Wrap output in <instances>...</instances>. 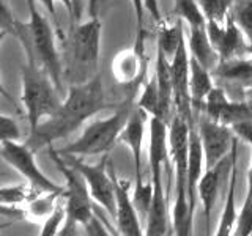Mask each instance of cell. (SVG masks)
I'll list each match as a JSON object with an SVG mask.
<instances>
[{
  "label": "cell",
  "instance_id": "7c38bea8",
  "mask_svg": "<svg viewBox=\"0 0 252 236\" xmlns=\"http://www.w3.org/2000/svg\"><path fill=\"white\" fill-rule=\"evenodd\" d=\"M207 33L211 44L218 51L220 60L249 55L251 41L243 33V30L236 26L230 14H228L225 22L207 21Z\"/></svg>",
  "mask_w": 252,
  "mask_h": 236
},
{
  "label": "cell",
  "instance_id": "f546056e",
  "mask_svg": "<svg viewBox=\"0 0 252 236\" xmlns=\"http://www.w3.org/2000/svg\"><path fill=\"white\" fill-rule=\"evenodd\" d=\"M207 21L225 22L235 0H197Z\"/></svg>",
  "mask_w": 252,
  "mask_h": 236
},
{
  "label": "cell",
  "instance_id": "9a60e30c",
  "mask_svg": "<svg viewBox=\"0 0 252 236\" xmlns=\"http://www.w3.org/2000/svg\"><path fill=\"white\" fill-rule=\"evenodd\" d=\"M150 120V115L144 109L139 106L132 107V112L126 121L125 128L120 134L118 142L128 147V149L132 154L134 161V173H136V179L134 183L142 181V151H144V137L147 132V124Z\"/></svg>",
  "mask_w": 252,
  "mask_h": 236
},
{
  "label": "cell",
  "instance_id": "9c48e42d",
  "mask_svg": "<svg viewBox=\"0 0 252 236\" xmlns=\"http://www.w3.org/2000/svg\"><path fill=\"white\" fill-rule=\"evenodd\" d=\"M66 162L84 177L93 202H96L107 214L115 219V191L114 181L109 170V154L102 156L96 164H87L79 156H63Z\"/></svg>",
  "mask_w": 252,
  "mask_h": 236
},
{
  "label": "cell",
  "instance_id": "ab89813d",
  "mask_svg": "<svg viewBox=\"0 0 252 236\" xmlns=\"http://www.w3.org/2000/svg\"><path fill=\"white\" fill-rule=\"evenodd\" d=\"M243 99L246 101V104L252 110V82L248 87H244V88H243Z\"/></svg>",
  "mask_w": 252,
  "mask_h": 236
},
{
  "label": "cell",
  "instance_id": "d4e9b609",
  "mask_svg": "<svg viewBox=\"0 0 252 236\" xmlns=\"http://www.w3.org/2000/svg\"><path fill=\"white\" fill-rule=\"evenodd\" d=\"M136 106H139L140 109H144L150 117H161V118H164L162 109H161L159 91H158L155 74L150 79H147L144 84H142L140 94H139V98H136ZM164 120H165V118H164Z\"/></svg>",
  "mask_w": 252,
  "mask_h": 236
},
{
  "label": "cell",
  "instance_id": "484cf974",
  "mask_svg": "<svg viewBox=\"0 0 252 236\" xmlns=\"http://www.w3.org/2000/svg\"><path fill=\"white\" fill-rule=\"evenodd\" d=\"M173 11L177 18L188 24V27H205L207 19L197 0H173Z\"/></svg>",
  "mask_w": 252,
  "mask_h": 236
},
{
  "label": "cell",
  "instance_id": "836d02e7",
  "mask_svg": "<svg viewBox=\"0 0 252 236\" xmlns=\"http://www.w3.org/2000/svg\"><path fill=\"white\" fill-rule=\"evenodd\" d=\"M21 129L11 117L0 115V145L10 140H19Z\"/></svg>",
  "mask_w": 252,
  "mask_h": 236
},
{
  "label": "cell",
  "instance_id": "7a4b0ae2",
  "mask_svg": "<svg viewBox=\"0 0 252 236\" xmlns=\"http://www.w3.org/2000/svg\"><path fill=\"white\" fill-rule=\"evenodd\" d=\"M169 156L175 175V200L170 209L172 233L188 236L192 232L194 211L188 197V156H189V123L175 114L169 121Z\"/></svg>",
  "mask_w": 252,
  "mask_h": 236
},
{
  "label": "cell",
  "instance_id": "60d3db41",
  "mask_svg": "<svg viewBox=\"0 0 252 236\" xmlns=\"http://www.w3.org/2000/svg\"><path fill=\"white\" fill-rule=\"evenodd\" d=\"M0 214H14V216H21L22 212L18 211L14 206H3V205H0Z\"/></svg>",
  "mask_w": 252,
  "mask_h": 236
},
{
  "label": "cell",
  "instance_id": "6da1fadb",
  "mask_svg": "<svg viewBox=\"0 0 252 236\" xmlns=\"http://www.w3.org/2000/svg\"><path fill=\"white\" fill-rule=\"evenodd\" d=\"M104 93L101 74H94L89 81L69 85L66 98L62 101L57 112L38 124L35 131L29 132L26 144L32 149L51 147L54 142L66 139L76 132L92 117L110 109Z\"/></svg>",
  "mask_w": 252,
  "mask_h": 236
},
{
  "label": "cell",
  "instance_id": "ac0fdd59",
  "mask_svg": "<svg viewBox=\"0 0 252 236\" xmlns=\"http://www.w3.org/2000/svg\"><path fill=\"white\" fill-rule=\"evenodd\" d=\"M238 137L235 139L232 149H230V170H228V187L225 195V203L222 212H220L219 224L216 228L218 236H228L233 235L236 219H238V212H236V179H238Z\"/></svg>",
  "mask_w": 252,
  "mask_h": 236
},
{
  "label": "cell",
  "instance_id": "52a82bcc",
  "mask_svg": "<svg viewBox=\"0 0 252 236\" xmlns=\"http://www.w3.org/2000/svg\"><path fill=\"white\" fill-rule=\"evenodd\" d=\"M101 33L102 24L99 18H90L85 22H79L73 29L68 46L69 68L79 82L89 81L94 74H98Z\"/></svg>",
  "mask_w": 252,
  "mask_h": 236
},
{
  "label": "cell",
  "instance_id": "4dcf8cb0",
  "mask_svg": "<svg viewBox=\"0 0 252 236\" xmlns=\"http://www.w3.org/2000/svg\"><path fill=\"white\" fill-rule=\"evenodd\" d=\"M230 16L249 41H252V0H235Z\"/></svg>",
  "mask_w": 252,
  "mask_h": 236
},
{
  "label": "cell",
  "instance_id": "f1b7e54d",
  "mask_svg": "<svg viewBox=\"0 0 252 236\" xmlns=\"http://www.w3.org/2000/svg\"><path fill=\"white\" fill-rule=\"evenodd\" d=\"M66 220V205L63 195L59 199L57 205H55L54 211L47 216L43 224H41V230H39V236H55L59 235L63 224Z\"/></svg>",
  "mask_w": 252,
  "mask_h": 236
},
{
  "label": "cell",
  "instance_id": "83f0119b",
  "mask_svg": "<svg viewBox=\"0 0 252 236\" xmlns=\"http://www.w3.org/2000/svg\"><path fill=\"white\" fill-rule=\"evenodd\" d=\"M153 181L152 178L147 179V181H139V183H134V189H132V202H134V206H136L137 212L140 217H147L148 214V209L152 206V202H153Z\"/></svg>",
  "mask_w": 252,
  "mask_h": 236
},
{
  "label": "cell",
  "instance_id": "5b68a950",
  "mask_svg": "<svg viewBox=\"0 0 252 236\" xmlns=\"http://www.w3.org/2000/svg\"><path fill=\"white\" fill-rule=\"evenodd\" d=\"M21 102L29 123V132L57 112L62 101L59 88L47 71L33 60H27L21 68Z\"/></svg>",
  "mask_w": 252,
  "mask_h": 236
},
{
  "label": "cell",
  "instance_id": "7bdbcfd3",
  "mask_svg": "<svg viewBox=\"0 0 252 236\" xmlns=\"http://www.w3.org/2000/svg\"><path fill=\"white\" fill-rule=\"evenodd\" d=\"M0 94H3V96H6V98H8V94H6V91H5V88H3L2 82H0Z\"/></svg>",
  "mask_w": 252,
  "mask_h": 236
},
{
  "label": "cell",
  "instance_id": "2e32d148",
  "mask_svg": "<svg viewBox=\"0 0 252 236\" xmlns=\"http://www.w3.org/2000/svg\"><path fill=\"white\" fill-rule=\"evenodd\" d=\"M228 170H230V154H228L222 162L215 165V167L205 169L199 179V184H197V199L202 202V206H203L207 233H210L211 230V214L216 205L220 183H222V178L227 175Z\"/></svg>",
  "mask_w": 252,
  "mask_h": 236
},
{
  "label": "cell",
  "instance_id": "d6a6232c",
  "mask_svg": "<svg viewBox=\"0 0 252 236\" xmlns=\"http://www.w3.org/2000/svg\"><path fill=\"white\" fill-rule=\"evenodd\" d=\"M18 27H19V21L14 18L13 11L5 3V0H0V31H5L8 35L16 36Z\"/></svg>",
  "mask_w": 252,
  "mask_h": 236
},
{
  "label": "cell",
  "instance_id": "1f68e13d",
  "mask_svg": "<svg viewBox=\"0 0 252 236\" xmlns=\"http://www.w3.org/2000/svg\"><path fill=\"white\" fill-rule=\"evenodd\" d=\"M33 194V189L24 184L2 186L0 187V205H3V206H18V205L26 203Z\"/></svg>",
  "mask_w": 252,
  "mask_h": 236
},
{
  "label": "cell",
  "instance_id": "8992f818",
  "mask_svg": "<svg viewBox=\"0 0 252 236\" xmlns=\"http://www.w3.org/2000/svg\"><path fill=\"white\" fill-rule=\"evenodd\" d=\"M49 156L57 165V169L65 178V191H63V199L66 205V220L63 224L59 235H77V227L85 225L93 217V199L90 195L89 187L84 177L79 173L73 165H69L57 149H54L52 145L49 147Z\"/></svg>",
  "mask_w": 252,
  "mask_h": 236
},
{
  "label": "cell",
  "instance_id": "44dd1931",
  "mask_svg": "<svg viewBox=\"0 0 252 236\" xmlns=\"http://www.w3.org/2000/svg\"><path fill=\"white\" fill-rule=\"evenodd\" d=\"M213 87H215V82H213L211 71L189 55V93H191L192 109L202 110L203 101Z\"/></svg>",
  "mask_w": 252,
  "mask_h": 236
},
{
  "label": "cell",
  "instance_id": "7402d4cb",
  "mask_svg": "<svg viewBox=\"0 0 252 236\" xmlns=\"http://www.w3.org/2000/svg\"><path fill=\"white\" fill-rule=\"evenodd\" d=\"M155 77L158 91H159L162 115L167 120L170 115V107L173 104V84H172V66L170 59L162 51L156 47V61H155Z\"/></svg>",
  "mask_w": 252,
  "mask_h": 236
},
{
  "label": "cell",
  "instance_id": "ffe728a7",
  "mask_svg": "<svg viewBox=\"0 0 252 236\" xmlns=\"http://www.w3.org/2000/svg\"><path fill=\"white\" fill-rule=\"evenodd\" d=\"M213 77H218L230 85L248 87L252 82V59L232 57L219 60L218 66L211 71Z\"/></svg>",
  "mask_w": 252,
  "mask_h": 236
},
{
  "label": "cell",
  "instance_id": "74e56055",
  "mask_svg": "<svg viewBox=\"0 0 252 236\" xmlns=\"http://www.w3.org/2000/svg\"><path fill=\"white\" fill-rule=\"evenodd\" d=\"M144 5H145V11L152 16V19L156 24H161L162 18H161V10H159V2L158 0H144Z\"/></svg>",
  "mask_w": 252,
  "mask_h": 236
},
{
  "label": "cell",
  "instance_id": "d6986e66",
  "mask_svg": "<svg viewBox=\"0 0 252 236\" xmlns=\"http://www.w3.org/2000/svg\"><path fill=\"white\" fill-rule=\"evenodd\" d=\"M186 33V44L189 55L194 57L197 61L203 65L207 69L213 71L219 63V54L211 44L210 36L207 33V26L205 27H188Z\"/></svg>",
  "mask_w": 252,
  "mask_h": 236
},
{
  "label": "cell",
  "instance_id": "b9f144b4",
  "mask_svg": "<svg viewBox=\"0 0 252 236\" xmlns=\"http://www.w3.org/2000/svg\"><path fill=\"white\" fill-rule=\"evenodd\" d=\"M13 225V222H2L0 224V232L3 230V228H8V227H11Z\"/></svg>",
  "mask_w": 252,
  "mask_h": 236
},
{
  "label": "cell",
  "instance_id": "e575fe53",
  "mask_svg": "<svg viewBox=\"0 0 252 236\" xmlns=\"http://www.w3.org/2000/svg\"><path fill=\"white\" fill-rule=\"evenodd\" d=\"M87 11V0H69V18L73 26L82 21V16Z\"/></svg>",
  "mask_w": 252,
  "mask_h": 236
},
{
  "label": "cell",
  "instance_id": "277c9868",
  "mask_svg": "<svg viewBox=\"0 0 252 236\" xmlns=\"http://www.w3.org/2000/svg\"><path fill=\"white\" fill-rule=\"evenodd\" d=\"M140 87H131V93L125 98L122 104L115 107V112L107 118H99L89 123L82 134L74 142L57 149L62 156H94L107 154L118 144L120 134L126 121L136 106V96Z\"/></svg>",
  "mask_w": 252,
  "mask_h": 236
},
{
  "label": "cell",
  "instance_id": "3957f363",
  "mask_svg": "<svg viewBox=\"0 0 252 236\" xmlns=\"http://www.w3.org/2000/svg\"><path fill=\"white\" fill-rule=\"evenodd\" d=\"M29 21L19 22L16 39H19L27 60H33L41 65L51 76L55 87L62 91L63 88V63L55 43V33L46 16L38 10L36 0H27Z\"/></svg>",
  "mask_w": 252,
  "mask_h": 236
},
{
  "label": "cell",
  "instance_id": "bcb514c9",
  "mask_svg": "<svg viewBox=\"0 0 252 236\" xmlns=\"http://www.w3.org/2000/svg\"><path fill=\"white\" fill-rule=\"evenodd\" d=\"M249 57L252 59V41H251V46H249Z\"/></svg>",
  "mask_w": 252,
  "mask_h": 236
},
{
  "label": "cell",
  "instance_id": "8fae6325",
  "mask_svg": "<svg viewBox=\"0 0 252 236\" xmlns=\"http://www.w3.org/2000/svg\"><path fill=\"white\" fill-rule=\"evenodd\" d=\"M195 126L203 148L205 169H211L230 154L236 136L230 126L211 120L205 114L197 118Z\"/></svg>",
  "mask_w": 252,
  "mask_h": 236
},
{
  "label": "cell",
  "instance_id": "4316f807",
  "mask_svg": "<svg viewBox=\"0 0 252 236\" xmlns=\"http://www.w3.org/2000/svg\"><path fill=\"white\" fill-rule=\"evenodd\" d=\"M228 101H230V98H228L227 91L222 88V87L215 85L211 88V91L208 93V96L203 101L202 112L208 118H211V120L219 121L225 106L228 104Z\"/></svg>",
  "mask_w": 252,
  "mask_h": 236
},
{
  "label": "cell",
  "instance_id": "f6af8a7d",
  "mask_svg": "<svg viewBox=\"0 0 252 236\" xmlns=\"http://www.w3.org/2000/svg\"><path fill=\"white\" fill-rule=\"evenodd\" d=\"M8 33H5V31H0V44H2V41H3V38L6 36Z\"/></svg>",
  "mask_w": 252,
  "mask_h": 236
},
{
  "label": "cell",
  "instance_id": "30bf717a",
  "mask_svg": "<svg viewBox=\"0 0 252 236\" xmlns=\"http://www.w3.org/2000/svg\"><path fill=\"white\" fill-rule=\"evenodd\" d=\"M145 29H139L136 35V41L128 49L118 52L110 69L117 84L128 85V87H142L147 81V55H145Z\"/></svg>",
  "mask_w": 252,
  "mask_h": 236
},
{
  "label": "cell",
  "instance_id": "d590c367",
  "mask_svg": "<svg viewBox=\"0 0 252 236\" xmlns=\"http://www.w3.org/2000/svg\"><path fill=\"white\" fill-rule=\"evenodd\" d=\"M84 230H85V235H99V236L110 235V232H107L109 228L102 224V220L96 214H93V217L84 225Z\"/></svg>",
  "mask_w": 252,
  "mask_h": 236
},
{
  "label": "cell",
  "instance_id": "e0dca14e",
  "mask_svg": "<svg viewBox=\"0 0 252 236\" xmlns=\"http://www.w3.org/2000/svg\"><path fill=\"white\" fill-rule=\"evenodd\" d=\"M233 134L238 140H243L251 148V162L248 169V184H246V197H244L243 206L238 212V219L235 224V236H251L252 235V118L230 126Z\"/></svg>",
  "mask_w": 252,
  "mask_h": 236
},
{
  "label": "cell",
  "instance_id": "ba28073f",
  "mask_svg": "<svg viewBox=\"0 0 252 236\" xmlns=\"http://www.w3.org/2000/svg\"><path fill=\"white\" fill-rule=\"evenodd\" d=\"M0 156L6 164L19 173L22 178L35 192H60L63 194L65 187L57 184L46 173L39 169L35 159V149H32L27 144H21L18 140H10L0 145Z\"/></svg>",
  "mask_w": 252,
  "mask_h": 236
},
{
  "label": "cell",
  "instance_id": "4fadbf2b",
  "mask_svg": "<svg viewBox=\"0 0 252 236\" xmlns=\"http://www.w3.org/2000/svg\"><path fill=\"white\" fill-rule=\"evenodd\" d=\"M172 66V84H173V104L177 114L188 120L189 126H195L192 117V102L189 93V51L186 38L181 41L175 55L170 60Z\"/></svg>",
  "mask_w": 252,
  "mask_h": 236
},
{
  "label": "cell",
  "instance_id": "ee69618b",
  "mask_svg": "<svg viewBox=\"0 0 252 236\" xmlns=\"http://www.w3.org/2000/svg\"><path fill=\"white\" fill-rule=\"evenodd\" d=\"M62 3L65 5V8H66V11H69V0H62Z\"/></svg>",
  "mask_w": 252,
  "mask_h": 236
},
{
  "label": "cell",
  "instance_id": "603a6c76",
  "mask_svg": "<svg viewBox=\"0 0 252 236\" xmlns=\"http://www.w3.org/2000/svg\"><path fill=\"white\" fill-rule=\"evenodd\" d=\"M186 38L183 21L177 19V22H173L172 26L165 24L164 21L161 24H158V35H156V47L159 51H162L167 57L172 60V57L175 55L178 46L181 41Z\"/></svg>",
  "mask_w": 252,
  "mask_h": 236
},
{
  "label": "cell",
  "instance_id": "f35d334b",
  "mask_svg": "<svg viewBox=\"0 0 252 236\" xmlns=\"http://www.w3.org/2000/svg\"><path fill=\"white\" fill-rule=\"evenodd\" d=\"M134 13H136V21H137V30L144 29V13H145V5L144 0H131Z\"/></svg>",
  "mask_w": 252,
  "mask_h": 236
},
{
  "label": "cell",
  "instance_id": "5bb4252c",
  "mask_svg": "<svg viewBox=\"0 0 252 236\" xmlns=\"http://www.w3.org/2000/svg\"><path fill=\"white\" fill-rule=\"evenodd\" d=\"M109 170L114 181V191H115V225L118 235L123 236H140V216L134 206L132 194H129L131 181L122 179L117 177L114 170V165L109 162Z\"/></svg>",
  "mask_w": 252,
  "mask_h": 236
},
{
  "label": "cell",
  "instance_id": "8d00e7d4",
  "mask_svg": "<svg viewBox=\"0 0 252 236\" xmlns=\"http://www.w3.org/2000/svg\"><path fill=\"white\" fill-rule=\"evenodd\" d=\"M109 3V0H87V13L90 18H99L101 11Z\"/></svg>",
  "mask_w": 252,
  "mask_h": 236
},
{
  "label": "cell",
  "instance_id": "cb8c5ba5",
  "mask_svg": "<svg viewBox=\"0 0 252 236\" xmlns=\"http://www.w3.org/2000/svg\"><path fill=\"white\" fill-rule=\"evenodd\" d=\"M63 194L60 192H35L33 195L30 197V199L26 202V211H24V214L26 217L35 220H43L51 214L54 211L55 205H57L59 199Z\"/></svg>",
  "mask_w": 252,
  "mask_h": 236
}]
</instances>
